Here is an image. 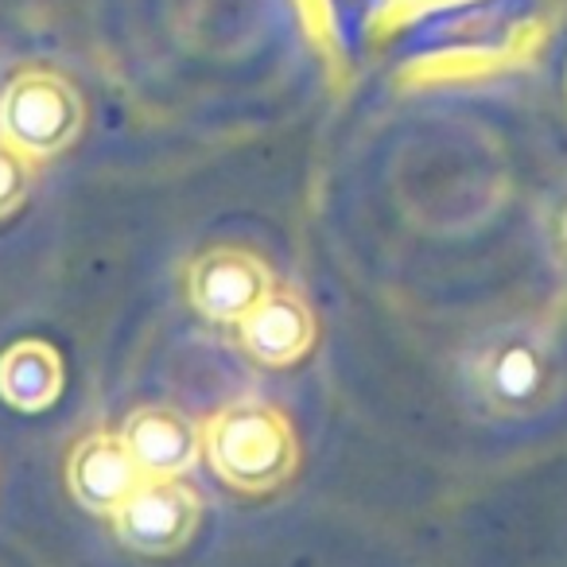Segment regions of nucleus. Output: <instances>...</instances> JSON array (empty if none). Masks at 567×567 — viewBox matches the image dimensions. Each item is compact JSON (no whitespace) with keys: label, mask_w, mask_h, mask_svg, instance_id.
Masks as SVG:
<instances>
[{"label":"nucleus","mask_w":567,"mask_h":567,"mask_svg":"<svg viewBox=\"0 0 567 567\" xmlns=\"http://www.w3.org/2000/svg\"><path fill=\"white\" fill-rule=\"evenodd\" d=\"M141 478L144 471L128 451V443L110 432L79 440L66 458V486H71L74 502L90 513H102V517H113L125 505V497L141 486Z\"/></svg>","instance_id":"nucleus-5"},{"label":"nucleus","mask_w":567,"mask_h":567,"mask_svg":"<svg viewBox=\"0 0 567 567\" xmlns=\"http://www.w3.org/2000/svg\"><path fill=\"white\" fill-rule=\"evenodd\" d=\"M66 365L51 342L20 339L0 354V401L17 412H43L59 401Z\"/></svg>","instance_id":"nucleus-9"},{"label":"nucleus","mask_w":567,"mask_h":567,"mask_svg":"<svg viewBox=\"0 0 567 567\" xmlns=\"http://www.w3.org/2000/svg\"><path fill=\"white\" fill-rule=\"evenodd\" d=\"M272 292V276L265 260L245 249H210L190 260L187 296L214 323H241L265 296Z\"/></svg>","instance_id":"nucleus-4"},{"label":"nucleus","mask_w":567,"mask_h":567,"mask_svg":"<svg viewBox=\"0 0 567 567\" xmlns=\"http://www.w3.org/2000/svg\"><path fill=\"white\" fill-rule=\"evenodd\" d=\"M564 249H567V214H564Z\"/></svg>","instance_id":"nucleus-11"},{"label":"nucleus","mask_w":567,"mask_h":567,"mask_svg":"<svg viewBox=\"0 0 567 567\" xmlns=\"http://www.w3.org/2000/svg\"><path fill=\"white\" fill-rule=\"evenodd\" d=\"M121 440L148 478H183L203 451V432L175 409H141L125 420Z\"/></svg>","instance_id":"nucleus-8"},{"label":"nucleus","mask_w":567,"mask_h":567,"mask_svg":"<svg viewBox=\"0 0 567 567\" xmlns=\"http://www.w3.org/2000/svg\"><path fill=\"white\" fill-rule=\"evenodd\" d=\"M474 381H478V393L494 409H533L536 396L548 389V354H544V347L533 334H509V339L482 350Z\"/></svg>","instance_id":"nucleus-7"},{"label":"nucleus","mask_w":567,"mask_h":567,"mask_svg":"<svg viewBox=\"0 0 567 567\" xmlns=\"http://www.w3.org/2000/svg\"><path fill=\"white\" fill-rule=\"evenodd\" d=\"M32 159H24L17 148L0 141V221L24 206L28 190H32Z\"/></svg>","instance_id":"nucleus-10"},{"label":"nucleus","mask_w":567,"mask_h":567,"mask_svg":"<svg viewBox=\"0 0 567 567\" xmlns=\"http://www.w3.org/2000/svg\"><path fill=\"white\" fill-rule=\"evenodd\" d=\"M86 105L71 79L55 71H24L0 94V141L24 159L43 164L82 136Z\"/></svg>","instance_id":"nucleus-2"},{"label":"nucleus","mask_w":567,"mask_h":567,"mask_svg":"<svg viewBox=\"0 0 567 567\" xmlns=\"http://www.w3.org/2000/svg\"><path fill=\"white\" fill-rule=\"evenodd\" d=\"M203 451L214 474L245 494H268L284 486L300 458L292 424L265 404H234L210 416V424L203 427Z\"/></svg>","instance_id":"nucleus-1"},{"label":"nucleus","mask_w":567,"mask_h":567,"mask_svg":"<svg viewBox=\"0 0 567 567\" xmlns=\"http://www.w3.org/2000/svg\"><path fill=\"white\" fill-rule=\"evenodd\" d=\"M198 517H203V502L187 482L144 474L141 486L113 513V528H117L121 544L141 556H172V551L187 548Z\"/></svg>","instance_id":"nucleus-3"},{"label":"nucleus","mask_w":567,"mask_h":567,"mask_svg":"<svg viewBox=\"0 0 567 567\" xmlns=\"http://www.w3.org/2000/svg\"><path fill=\"white\" fill-rule=\"evenodd\" d=\"M241 342L260 365H296L316 347V316L296 292H268L241 319Z\"/></svg>","instance_id":"nucleus-6"}]
</instances>
